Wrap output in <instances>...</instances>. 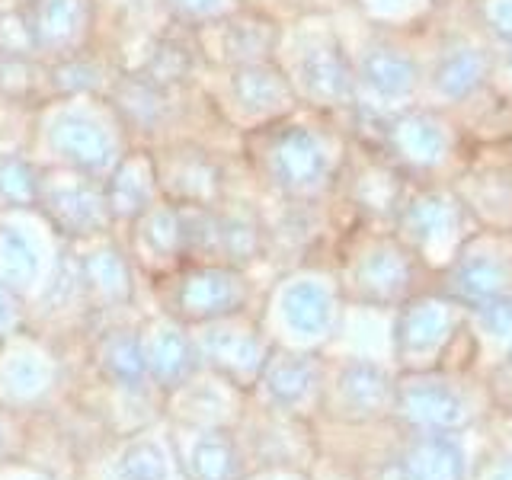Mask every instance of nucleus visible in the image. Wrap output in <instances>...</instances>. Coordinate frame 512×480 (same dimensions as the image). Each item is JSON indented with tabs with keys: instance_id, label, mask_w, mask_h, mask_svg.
<instances>
[{
	"instance_id": "obj_1",
	"label": "nucleus",
	"mask_w": 512,
	"mask_h": 480,
	"mask_svg": "<svg viewBox=\"0 0 512 480\" xmlns=\"http://www.w3.org/2000/svg\"><path fill=\"white\" fill-rule=\"evenodd\" d=\"M381 151L410 183H452L474 160V148L452 109L410 103L378 128Z\"/></svg>"
},
{
	"instance_id": "obj_2",
	"label": "nucleus",
	"mask_w": 512,
	"mask_h": 480,
	"mask_svg": "<svg viewBox=\"0 0 512 480\" xmlns=\"http://www.w3.org/2000/svg\"><path fill=\"white\" fill-rule=\"evenodd\" d=\"M423 71V103L458 112L490 90L493 45L461 10L458 20L432 42L429 58H423Z\"/></svg>"
},
{
	"instance_id": "obj_3",
	"label": "nucleus",
	"mask_w": 512,
	"mask_h": 480,
	"mask_svg": "<svg viewBox=\"0 0 512 480\" xmlns=\"http://www.w3.org/2000/svg\"><path fill=\"white\" fill-rule=\"evenodd\" d=\"M397 224L407 244L442 260H455L464 240L477 231L452 183H410L397 208Z\"/></svg>"
},
{
	"instance_id": "obj_4",
	"label": "nucleus",
	"mask_w": 512,
	"mask_h": 480,
	"mask_svg": "<svg viewBox=\"0 0 512 480\" xmlns=\"http://www.w3.org/2000/svg\"><path fill=\"white\" fill-rule=\"evenodd\" d=\"M423 55L397 42H378L365 48L356 61V103L365 116L381 122L391 112L423 100Z\"/></svg>"
},
{
	"instance_id": "obj_5",
	"label": "nucleus",
	"mask_w": 512,
	"mask_h": 480,
	"mask_svg": "<svg viewBox=\"0 0 512 480\" xmlns=\"http://www.w3.org/2000/svg\"><path fill=\"white\" fill-rule=\"evenodd\" d=\"M269 173L292 196H314L333 176L330 144L308 125H288L272 138Z\"/></svg>"
},
{
	"instance_id": "obj_6",
	"label": "nucleus",
	"mask_w": 512,
	"mask_h": 480,
	"mask_svg": "<svg viewBox=\"0 0 512 480\" xmlns=\"http://www.w3.org/2000/svg\"><path fill=\"white\" fill-rule=\"evenodd\" d=\"M509 231H474L455 256V295L461 304L484 308V304L509 295L512 285V260L500 250Z\"/></svg>"
},
{
	"instance_id": "obj_7",
	"label": "nucleus",
	"mask_w": 512,
	"mask_h": 480,
	"mask_svg": "<svg viewBox=\"0 0 512 480\" xmlns=\"http://www.w3.org/2000/svg\"><path fill=\"white\" fill-rule=\"evenodd\" d=\"M317 106L356 103V64L336 39H314L295 61V84Z\"/></svg>"
},
{
	"instance_id": "obj_8",
	"label": "nucleus",
	"mask_w": 512,
	"mask_h": 480,
	"mask_svg": "<svg viewBox=\"0 0 512 480\" xmlns=\"http://www.w3.org/2000/svg\"><path fill=\"white\" fill-rule=\"evenodd\" d=\"M452 189L487 231H512V170L506 160H480L474 157L455 180Z\"/></svg>"
},
{
	"instance_id": "obj_9",
	"label": "nucleus",
	"mask_w": 512,
	"mask_h": 480,
	"mask_svg": "<svg viewBox=\"0 0 512 480\" xmlns=\"http://www.w3.org/2000/svg\"><path fill=\"white\" fill-rule=\"evenodd\" d=\"M52 138H55L58 154L64 160H71V164L84 173H103L106 167H112V160H116L112 135L100 122H93L90 116H80V112L61 116L55 122Z\"/></svg>"
},
{
	"instance_id": "obj_10",
	"label": "nucleus",
	"mask_w": 512,
	"mask_h": 480,
	"mask_svg": "<svg viewBox=\"0 0 512 480\" xmlns=\"http://www.w3.org/2000/svg\"><path fill=\"white\" fill-rule=\"evenodd\" d=\"M84 20H87L84 0H32L23 16V32L29 45L55 52V48L74 42Z\"/></svg>"
},
{
	"instance_id": "obj_11",
	"label": "nucleus",
	"mask_w": 512,
	"mask_h": 480,
	"mask_svg": "<svg viewBox=\"0 0 512 480\" xmlns=\"http://www.w3.org/2000/svg\"><path fill=\"white\" fill-rule=\"evenodd\" d=\"M234 93H237V103L250 109V112H260V116H269V112H282L295 103V87L292 80L285 74H279L276 68L269 64H244L234 77Z\"/></svg>"
},
{
	"instance_id": "obj_12",
	"label": "nucleus",
	"mask_w": 512,
	"mask_h": 480,
	"mask_svg": "<svg viewBox=\"0 0 512 480\" xmlns=\"http://www.w3.org/2000/svg\"><path fill=\"white\" fill-rule=\"evenodd\" d=\"M282 308H285L288 324L298 333L314 336L330 324V295L317 282L292 285L282 298Z\"/></svg>"
},
{
	"instance_id": "obj_13",
	"label": "nucleus",
	"mask_w": 512,
	"mask_h": 480,
	"mask_svg": "<svg viewBox=\"0 0 512 480\" xmlns=\"http://www.w3.org/2000/svg\"><path fill=\"white\" fill-rule=\"evenodd\" d=\"M151 199V170L141 157H128L119 164L109 183V202L119 212H138Z\"/></svg>"
},
{
	"instance_id": "obj_14",
	"label": "nucleus",
	"mask_w": 512,
	"mask_h": 480,
	"mask_svg": "<svg viewBox=\"0 0 512 480\" xmlns=\"http://www.w3.org/2000/svg\"><path fill=\"white\" fill-rule=\"evenodd\" d=\"M458 4L490 45L512 42V0H458Z\"/></svg>"
},
{
	"instance_id": "obj_15",
	"label": "nucleus",
	"mask_w": 512,
	"mask_h": 480,
	"mask_svg": "<svg viewBox=\"0 0 512 480\" xmlns=\"http://www.w3.org/2000/svg\"><path fill=\"white\" fill-rule=\"evenodd\" d=\"M48 205L71 228H96L103 218V205L87 186H61L48 192Z\"/></svg>"
},
{
	"instance_id": "obj_16",
	"label": "nucleus",
	"mask_w": 512,
	"mask_h": 480,
	"mask_svg": "<svg viewBox=\"0 0 512 480\" xmlns=\"http://www.w3.org/2000/svg\"><path fill=\"white\" fill-rule=\"evenodd\" d=\"M0 269H4V276L13 279L16 285H29L39 269L36 250H32L29 240L13 228L0 231Z\"/></svg>"
},
{
	"instance_id": "obj_17",
	"label": "nucleus",
	"mask_w": 512,
	"mask_h": 480,
	"mask_svg": "<svg viewBox=\"0 0 512 480\" xmlns=\"http://www.w3.org/2000/svg\"><path fill=\"white\" fill-rule=\"evenodd\" d=\"M0 196L13 205H29L39 196L36 173L20 157H0Z\"/></svg>"
},
{
	"instance_id": "obj_18",
	"label": "nucleus",
	"mask_w": 512,
	"mask_h": 480,
	"mask_svg": "<svg viewBox=\"0 0 512 480\" xmlns=\"http://www.w3.org/2000/svg\"><path fill=\"white\" fill-rule=\"evenodd\" d=\"M122 106L128 109V116L141 125H151L160 112V100H157V90L151 80H138V84H128L122 90Z\"/></svg>"
},
{
	"instance_id": "obj_19",
	"label": "nucleus",
	"mask_w": 512,
	"mask_h": 480,
	"mask_svg": "<svg viewBox=\"0 0 512 480\" xmlns=\"http://www.w3.org/2000/svg\"><path fill=\"white\" fill-rule=\"evenodd\" d=\"M228 295H231V282L224 276H199V279H192L186 288V301L199 311L221 308V304L228 301Z\"/></svg>"
},
{
	"instance_id": "obj_20",
	"label": "nucleus",
	"mask_w": 512,
	"mask_h": 480,
	"mask_svg": "<svg viewBox=\"0 0 512 480\" xmlns=\"http://www.w3.org/2000/svg\"><path fill=\"white\" fill-rule=\"evenodd\" d=\"M381 13H388L397 23H416V20H432L439 16L442 0H368Z\"/></svg>"
},
{
	"instance_id": "obj_21",
	"label": "nucleus",
	"mask_w": 512,
	"mask_h": 480,
	"mask_svg": "<svg viewBox=\"0 0 512 480\" xmlns=\"http://www.w3.org/2000/svg\"><path fill=\"white\" fill-rule=\"evenodd\" d=\"M490 90L500 100L512 103V42L493 45V71H490Z\"/></svg>"
},
{
	"instance_id": "obj_22",
	"label": "nucleus",
	"mask_w": 512,
	"mask_h": 480,
	"mask_svg": "<svg viewBox=\"0 0 512 480\" xmlns=\"http://www.w3.org/2000/svg\"><path fill=\"white\" fill-rule=\"evenodd\" d=\"M176 10H183L189 16H208L221 7V0H170Z\"/></svg>"
},
{
	"instance_id": "obj_23",
	"label": "nucleus",
	"mask_w": 512,
	"mask_h": 480,
	"mask_svg": "<svg viewBox=\"0 0 512 480\" xmlns=\"http://www.w3.org/2000/svg\"><path fill=\"white\" fill-rule=\"evenodd\" d=\"M64 84L68 87H93L96 84V71L93 68H80V64H71L64 71Z\"/></svg>"
},
{
	"instance_id": "obj_24",
	"label": "nucleus",
	"mask_w": 512,
	"mask_h": 480,
	"mask_svg": "<svg viewBox=\"0 0 512 480\" xmlns=\"http://www.w3.org/2000/svg\"><path fill=\"white\" fill-rule=\"evenodd\" d=\"M10 317H13V304H10V298H7L4 288H0V327L10 324Z\"/></svg>"
},
{
	"instance_id": "obj_25",
	"label": "nucleus",
	"mask_w": 512,
	"mask_h": 480,
	"mask_svg": "<svg viewBox=\"0 0 512 480\" xmlns=\"http://www.w3.org/2000/svg\"><path fill=\"white\" fill-rule=\"evenodd\" d=\"M509 170H512V154H509Z\"/></svg>"
}]
</instances>
